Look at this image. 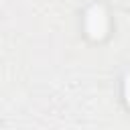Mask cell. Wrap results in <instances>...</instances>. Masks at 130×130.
<instances>
[{"mask_svg": "<svg viewBox=\"0 0 130 130\" xmlns=\"http://www.w3.org/2000/svg\"><path fill=\"white\" fill-rule=\"evenodd\" d=\"M85 28H87V32L93 39H102L106 35V30H108V16H106L102 6L89 8L87 18H85Z\"/></svg>", "mask_w": 130, "mask_h": 130, "instance_id": "1", "label": "cell"}, {"mask_svg": "<svg viewBox=\"0 0 130 130\" xmlns=\"http://www.w3.org/2000/svg\"><path fill=\"white\" fill-rule=\"evenodd\" d=\"M124 98H126V106L130 108V71L126 73V81H124Z\"/></svg>", "mask_w": 130, "mask_h": 130, "instance_id": "2", "label": "cell"}]
</instances>
